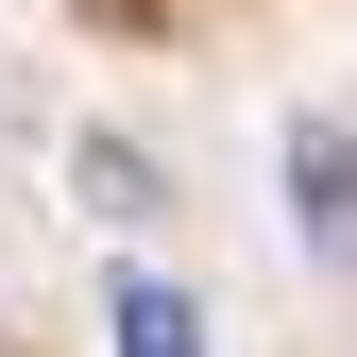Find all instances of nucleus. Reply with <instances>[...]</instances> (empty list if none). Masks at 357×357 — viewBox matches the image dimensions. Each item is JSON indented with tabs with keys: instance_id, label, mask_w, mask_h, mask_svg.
Here are the masks:
<instances>
[{
	"instance_id": "nucleus-3",
	"label": "nucleus",
	"mask_w": 357,
	"mask_h": 357,
	"mask_svg": "<svg viewBox=\"0 0 357 357\" xmlns=\"http://www.w3.org/2000/svg\"><path fill=\"white\" fill-rule=\"evenodd\" d=\"M85 204H102V221H153V153L137 137H85Z\"/></svg>"
},
{
	"instance_id": "nucleus-2",
	"label": "nucleus",
	"mask_w": 357,
	"mask_h": 357,
	"mask_svg": "<svg viewBox=\"0 0 357 357\" xmlns=\"http://www.w3.org/2000/svg\"><path fill=\"white\" fill-rule=\"evenodd\" d=\"M102 340H119V357H204V306L170 289V273H119V289H102Z\"/></svg>"
},
{
	"instance_id": "nucleus-1",
	"label": "nucleus",
	"mask_w": 357,
	"mask_h": 357,
	"mask_svg": "<svg viewBox=\"0 0 357 357\" xmlns=\"http://www.w3.org/2000/svg\"><path fill=\"white\" fill-rule=\"evenodd\" d=\"M289 238L324 255H357V119H289Z\"/></svg>"
}]
</instances>
